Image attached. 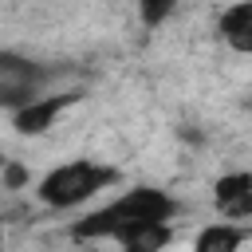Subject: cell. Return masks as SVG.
I'll return each instance as SVG.
<instances>
[{"label": "cell", "mask_w": 252, "mask_h": 252, "mask_svg": "<svg viewBox=\"0 0 252 252\" xmlns=\"http://www.w3.org/2000/svg\"><path fill=\"white\" fill-rule=\"evenodd\" d=\"M169 217H173V201L161 189H130L126 197L110 201L106 209L83 217L71 228V236L75 240H102V236L118 240L122 232H130L138 224H154V220H169Z\"/></svg>", "instance_id": "obj_1"}, {"label": "cell", "mask_w": 252, "mask_h": 252, "mask_svg": "<svg viewBox=\"0 0 252 252\" xmlns=\"http://www.w3.org/2000/svg\"><path fill=\"white\" fill-rule=\"evenodd\" d=\"M106 181H110V169H102L94 161H71V165L51 169L39 181V201L51 205V209H71V205L94 197Z\"/></svg>", "instance_id": "obj_2"}, {"label": "cell", "mask_w": 252, "mask_h": 252, "mask_svg": "<svg viewBox=\"0 0 252 252\" xmlns=\"http://www.w3.org/2000/svg\"><path fill=\"white\" fill-rule=\"evenodd\" d=\"M35 87H39V71L28 63V59H16V55H0V106H28L35 98Z\"/></svg>", "instance_id": "obj_3"}, {"label": "cell", "mask_w": 252, "mask_h": 252, "mask_svg": "<svg viewBox=\"0 0 252 252\" xmlns=\"http://www.w3.org/2000/svg\"><path fill=\"white\" fill-rule=\"evenodd\" d=\"M71 102H75V94L32 98L28 106H20V110H16V130H20V134H43V130L55 122V114H59L63 106H71Z\"/></svg>", "instance_id": "obj_4"}, {"label": "cell", "mask_w": 252, "mask_h": 252, "mask_svg": "<svg viewBox=\"0 0 252 252\" xmlns=\"http://www.w3.org/2000/svg\"><path fill=\"white\" fill-rule=\"evenodd\" d=\"M217 205H220V213L244 220V217L252 213V177H248V173H228V177H220V181H217Z\"/></svg>", "instance_id": "obj_5"}, {"label": "cell", "mask_w": 252, "mask_h": 252, "mask_svg": "<svg viewBox=\"0 0 252 252\" xmlns=\"http://www.w3.org/2000/svg\"><path fill=\"white\" fill-rule=\"evenodd\" d=\"M220 35H224V43L232 47V51H252V4L248 0H240V4H232L224 16H220Z\"/></svg>", "instance_id": "obj_6"}, {"label": "cell", "mask_w": 252, "mask_h": 252, "mask_svg": "<svg viewBox=\"0 0 252 252\" xmlns=\"http://www.w3.org/2000/svg\"><path fill=\"white\" fill-rule=\"evenodd\" d=\"M118 240H122V248H126V252H161V248L169 244V224H165V220L138 224V228L122 232Z\"/></svg>", "instance_id": "obj_7"}, {"label": "cell", "mask_w": 252, "mask_h": 252, "mask_svg": "<svg viewBox=\"0 0 252 252\" xmlns=\"http://www.w3.org/2000/svg\"><path fill=\"white\" fill-rule=\"evenodd\" d=\"M240 240H244V228H236V224H209V228L197 232L193 252H236Z\"/></svg>", "instance_id": "obj_8"}, {"label": "cell", "mask_w": 252, "mask_h": 252, "mask_svg": "<svg viewBox=\"0 0 252 252\" xmlns=\"http://www.w3.org/2000/svg\"><path fill=\"white\" fill-rule=\"evenodd\" d=\"M173 4L177 0H138V12H142V24L146 28H158L169 12H173Z\"/></svg>", "instance_id": "obj_9"}, {"label": "cell", "mask_w": 252, "mask_h": 252, "mask_svg": "<svg viewBox=\"0 0 252 252\" xmlns=\"http://www.w3.org/2000/svg\"><path fill=\"white\" fill-rule=\"evenodd\" d=\"M0 244H4V224H0Z\"/></svg>", "instance_id": "obj_10"}, {"label": "cell", "mask_w": 252, "mask_h": 252, "mask_svg": "<svg viewBox=\"0 0 252 252\" xmlns=\"http://www.w3.org/2000/svg\"><path fill=\"white\" fill-rule=\"evenodd\" d=\"M91 252H98V248H91Z\"/></svg>", "instance_id": "obj_11"}]
</instances>
